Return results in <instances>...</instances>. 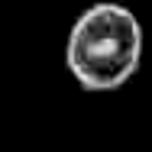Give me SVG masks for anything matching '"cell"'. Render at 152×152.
I'll return each mask as SVG.
<instances>
[{"label":"cell","mask_w":152,"mask_h":152,"mask_svg":"<svg viewBox=\"0 0 152 152\" xmlns=\"http://www.w3.org/2000/svg\"><path fill=\"white\" fill-rule=\"evenodd\" d=\"M142 61V26L123 3H94L68 29L65 65L84 91H117Z\"/></svg>","instance_id":"cell-1"}]
</instances>
